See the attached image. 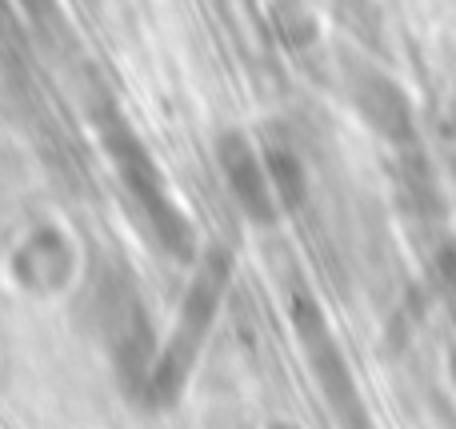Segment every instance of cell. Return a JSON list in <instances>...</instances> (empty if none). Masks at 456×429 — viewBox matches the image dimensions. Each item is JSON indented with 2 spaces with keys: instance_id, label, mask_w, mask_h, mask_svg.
I'll return each mask as SVG.
<instances>
[{
  "instance_id": "obj_1",
  "label": "cell",
  "mask_w": 456,
  "mask_h": 429,
  "mask_svg": "<svg viewBox=\"0 0 456 429\" xmlns=\"http://www.w3.org/2000/svg\"><path fill=\"white\" fill-rule=\"evenodd\" d=\"M96 125H101V141H104V149H109L112 165H117L120 181H125V189L133 193V201L141 205V213L149 217L157 241L176 261H189L192 257V221L173 201V193H168L157 161H152L149 149L141 144V136H136L133 128L125 125V117H117V112H104Z\"/></svg>"
},
{
  "instance_id": "obj_2",
  "label": "cell",
  "mask_w": 456,
  "mask_h": 429,
  "mask_svg": "<svg viewBox=\"0 0 456 429\" xmlns=\"http://www.w3.org/2000/svg\"><path fill=\"white\" fill-rule=\"evenodd\" d=\"M224 289H228V257L213 249V253L200 261L197 277H192L189 293H184L181 321H176V334H173V342H168L165 358H160L157 369H152L149 393L157 401H165L168 406V401L184 390L189 369H192V361H197V353H200V342H205L208 326H213L216 309H221Z\"/></svg>"
},
{
  "instance_id": "obj_3",
  "label": "cell",
  "mask_w": 456,
  "mask_h": 429,
  "mask_svg": "<svg viewBox=\"0 0 456 429\" xmlns=\"http://www.w3.org/2000/svg\"><path fill=\"white\" fill-rule=\"evenodd\" d=\"M216 161H221V173L228 181V193L240 205V213L248 217L252 225L268 229V225L281 221V197L273 189V177H268L265 153H256V144L244 133L228 128V133L216 136Z\"/></svg>"
},
{
  "instance_id": "obj_4",
  "label": "cell",
  "mask_w": 456,
  "mask_h": 429,
  "mask_svg": "<svg viewBox=\"0 0 456 429\" xmlns=\"http://www.w3.org/2000/svg\"><path fill=\"white\" fill-rule=\"evenodd\" d=\"M72 273H77V249L56 225H40L12 249L16 285L37 297H53L61 289H69Z\"/></svg>"
},
{
  "instance_id": "obj_5",
  "label": "cell",
  "mask_w": 456,
  "mask_h": 429,
  "mask_svg": "<svg viewBox=\"0 0 456 429\" xmlns=\"http://www.w3.org/2000/svg\"><path fill=\"white\" fill-rule=\"evenodd\" d=\"M353 96H356V109H361L377 128H385V133H404L409 109H404V96L396 93V85H388V80H380L369 72L364 80H356Z\"/></svg>"
},
{
  "instance_id": "obj_6",
  "label": "cell",
  "mask_w": 456,
  "mask_h": 429,
  "mask_svg": "<svg viewBox=\"0 0 456 429\" xmlns=\"http://www.w3.org/2000/svg\"><path fill=\"white\" fill-rule=\"evenodd\" d=\"M265 165H268V177H273L276 197H281V209L284 213H297V209L305 205V197H308V177H305L300 157L284 141L281 144L268 141L265 144Z\"/></svg>"
},
{
  "instance_id": "obj_7",
  "label": "cell",
  "mask_w": 456,
  "mask_h": 429,
  "mask_svg": "<svg viewBox=\"0 0 456 429\" xmlns=\"http://www.w3.org/2000/svg\"><path fill=\"white\" fill-rule=\"evenodd\" d=\"M273 24L276 37L289 48H308L316 37H321V21H316L313 0H273Z\"/></svg>"
},
{
  "instance_id": "obj_8",
  "label": "cell",
  "mask_w": 456,
  "mask_h": 429,
  "mask_svg": "<svg viewBox=\"0 0 456 429\" xmlns=\"http://www.w3.org/2000/svg\"><path fill=\"white\" fill-rule=\"evenodd\" d=\"M281 429H292V425H289V422H284V425H281Z\"/></svg>"
}]
</instances>
